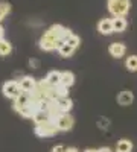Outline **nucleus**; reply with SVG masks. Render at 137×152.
I'll return each mask as SVG.
<instances>
[{"label":"nucleus","instance_id":"f257e3e1","mask_svg":"<svg viewBox=\"0 0 137 152\" xmlns=\"http://www.w3.org/2000/svg\"><path fill=\"white\" fill-rule=\"evenodd\" d=\"M110 14L116 17H127L131 9V0H107Z\"/></svg>","mask_w":137,"mask_h":152},{"label":"nucleus","instance_id":"f03ea898","mask_svg":"<svg viewBox=\"0 0 137 152\" xmlns=\"http://www.w3.org/2000/svg\"><path fill=\"white\" fill-rule=\"evenodd\" d=\"M59 43H61L59 38H56L55 35L49 34V32L46 31V32H44V35L40 38V49H41V50H44V52H52V50L58 49Z\"/></svg>","mask_w":137,"mask_h":152},{"label":"nucleus","instance_id":"7ed1b4c3","mask_svg":"<svg viewBox=\"0 0 137 152\" xmlns=\"http://www.w3.org/2000/svg\"><path fill=\"white\" fill-rule=\"evenodd\" d=\"M56 132H59V129L56 126V122L53 120H49L43 125H35V134L38 137H52Z\"/></svg>","mask_w":137,"mask_h":152},{"label":"nucleus","instance_id":"20e7f679","mask_svg":"<svg viewBox=\"0 0 137 152\" xmlns=\"http://www.w3.org/2000/svg\"><path fill=\"white\" fill-rule=\"evenodd\" d=\"M73 125H75V119H73V116H70L69 113L61 114V116L56 119V126H58L59 132H67V131H72Z\"/></svg>","mask_w":137,"mask_h":152},{"label":"nucleus","instance_id":"39448f33","mask_svg":"<svg viewBox=\"0 0 137 152\" xmlns=\"http://www.w3.org/2000/svg\"><path fill=\"white\" fill-rule=\"evenodd\" d=\"M2 91H3V96H6L8 99H15L21 93L20 85H18L17 81H8V82H5L3 87H2Z\"/></svg>","mask_w":137,"mask_h":152},{"label":"nucleus","instance_id":"423d86ee","mask_svg":"<svg viewBox=\"0 0 137 152\" xmlns=\"http://www.w3.org/2000/svg\"><path fill=\"white\" fill-rule=\"evenodd\" d=\"M18 85H20L21 91L32 93L35 90V87H37V81L32 78V76H21L20 81H18Z\"/></svg>","mask_w":137,"mask_h":152},{"label":"nucleus","instance_id":"0eeeda50","mask_svg":"<svg viewBox=\"0 0 137 152\" xmlns=\"http://www.w3.org/2000/svg\"><path fill=\"white\" fill-rule=\"evenodd\" d=\"M31 102H32V94L28 93V91H21V93L14 99V110L17 111V110L21 108V107H28V105H31Z\"/></svg>","mask_w":137,"mask_h":152},{"label":"nucleus","instance_id":"6e6552de","mask_svg":"<svg viewBox=\"0 0 137 152\" xmlns=\"http://www.w3.org/2000/svg\"><path fill=\"white\" fill-rule=\"evenodd\" d=\"M108 52H110V55L113 58L120 59V58L125 56V53H127V46L123 43H113L108 47Z\"/></svg>","mask_w":137,"mask_h":152},{"label":"nucleus","instance_id":"1a4fd4ad","mask_svg":"<svg viewBox=\"0 0 137 152\" xmlns=\"http://www.w3.org/2000/svg\"><path fill=\"white\" fill-rule=\"evenodd\" d=\"M97 31L102 35H111L113 31V18H102L97 23Z\"/></svg>","mask_w":137,"mask_h":152},{"label":"nucleus","instance_id":"9d476101","mask_svg":"<svg viewBox=\"0 0 137 152\" xmlns=\"http://www.w3.org/2000/svg\"><path fill=\"white\" fill-rule=\"evenodd\" d=\"M134 102V94L133 91L130 90H122L119 94H117V104L122 105V107H128Z\"/></svg>","mask_w":137,"mask_h":152},{"label":"nucleus","instance_id":"9b49d317","mask_svg":"<svg viewBox=\"0 0 137 152\" xmlns=\"http://www.w3.org/2000/svg\"><path fill=\"white\" fill-rule=\"evenodd\" d=\"M44 81L51 85V87H58V85L61 84V72H58V70L49 72Z\"/></svg>","mask_w":137,"mask_h":152},{"label":"nucleus","instance_id":"f8f14e48","mask_svg":"<svg viewBox=\"0 0 137 152\" xmlns=\"http://www.w3.org/2000/svg\"><path fill=\"white\" fill-rule=\"evenodd\" d=\"M55 104H56V107H58V110L61 111V113H69L72 108H73V102L69 99V97H59L58 100H55Z\"/></svg>","mask_w":137,"mask_h":152},{"label":"nucleus","instance_id":"ddd939ff","mask_svg":"<svg viewBox=\"0 0 137 152\" xmlns=\"http://www.w3.org/2000/svg\"><path fill=\"white\" fill-rule=\"evenodd\" d=\"M133 142L128 140V138H122V140L117 142L116 145V152H133Z\"/></svg>","mask_w":137,"mask_h":152},{"label":"nucleus","instance_id":"4468645a","mask_svg":"<svg viewBox=\"0 0 137 152\" xmlns=\"http://www.w3.org/2000/svg\"><path fill=\"white\" fill-rule=\"evenodd\" d=\"M56 50H58V53L63 56V58H69V56H72L73 52H75V49H73L72 46H69L67 43H64V41L59 43V46H58Z\"/></svg>","mask_w":137,"mask_h":152},{"label":"nucleus","instance_id":"2eb2a0df","mask_svg":"<svg viewBox=\"0 0 137 152\" xmlns=\"http://www.w3.org/2000/svg\"><path fill=\"white\" fill-rule=\"evenodd\" d=\"M35 125H43L46 122L51 120V116H49V113L47 111H35V114L32 116Z\"/></svg>","mask_w":137,"mask_h":152},{"label":"nucleus","instance_id":"dca6fc26","mask_svg":"<svg viewBox=\"0 0 137 152\" xmlns=\"http://www.w3.org/2000/svg\"><path fill=\"white\" fill-rule=\"evenodd\" d=\"M127 26H128V23H127L125 17H116V18H113V31L114 32H123L127 29Z\"/></svg>","mask_w":137,"mask_h":152},{"label":"nucleus","instance_id":"f3484780","mask_svg":"<svg viewBox=\"0 0 137 152\" xmlns=\"http://www.w3.org/2000/svg\"><path fill=\"white\" fill-rule=\"evenodd\" d=\"M75 84V75L69 70L66 72H61V85H66V87H72Z\"/></svg>","mask_w":137,"mask_h":152},{"label":"nucleus","instance_id":"a211bd4d","mask_svg":"<svg viewBox=\"0 0 137 152\" xmlns=\"http://www.w3.org/2000/svg\"><path fill=\"white\" fill-rule=\"evenodd\" d=\"M125 67L128 72H137V55H130L125 59Z\"/></svg>","mask_w":137,"mask_h":152},{"label":"nucleus","instance_id":"6ab92c4d","mask_svg":"<svg viewBox=\"0 0 137 152\" xmlns=\"http://www.w3.org/2000/svg\"><path fill=\"white\" fill-rule=\"evenodd\" d=\"M12 52V46L6 40H0V56H8Z\"/></svg>","mask_w":137,"mask_h":152},{"label":"nucleus","instance_id":"aec40b11","mask_svg":"<svg viewBox=\"0 0 137 152\" xmlns=\"http://www.w3.org/2000/svg\"><path fill=\"white\" fill-rule=\"evenodd\" d=\"M17 113L20 114V116H23V117H32L34 114H35V108H34L32 105L21 107V108H18V110H17Z\"/></svg>","mask_w":137,"mask_h":152},{"label":"nucleus","instance_id":"412c9836","mask_svg":"<svg viewBox=\"0 0 137 152\" xmlns=\"http://www.w3.org/2000/svg\"><path fill=\"white\" fill-rule=\"evenodd\" d=\"M9 12H11V5L6 3V2H0V21H2Z\"/></svg>","mask_w":137,"mask_h":152},{"label":"nucleus","instance_id":"4be33fe9","mask_svg":"<svg viewBox=\"0 0 137 152\" xmlns=\"http://www.w3.org/2000/svg\"><path fill=\"white\" fill-rule=\"evenodd\" d=\"M66 43H67L69 46H72L73 49H76V47H78V46L81 44V38H79L78 35H75V34H73V35H72V37L69 38V40L66 41Z\"/></svg>","mask_w":137,"mask_h":152},{"label":"nucleus","instance_id":"5701e85b","mask_svg":"<svg viewBox=\"0 0 137 152\" xmlns=\"http://www.w3.org/2000/svg\"><path fill=\"white\" fill-rule=\"evenodd\" d=\"M56 94H58V97H69V87L59 84L56 87Z\"/></svg>","mask_w":137,"mask_h":152},{"label":"nucleus","instance_id":"b1692460","mask_svg":"<svg viewBox=\"0 0 137 152\" xmlns=\"http://www.w3.org/2000/svg\"><path fill=\"white\" fill-rule=\"evenodd\" d=\"M72 35H73V32H72L70 29H67V28H66V29H64V32H63V37H61V41H64V43H66Z\"/></svg>","mask_w":137,"mask_h":152},{"label":"nucleus","instance_id":"393cba45","mask_svg":"<svg viewBox=\"0 0 137 152\" xmlns=\"http://www.w3.org/2000/svg\"><path fill=\"white\" fill-rule=\"evenodd\" d=\"M66 151H67V148L64 145H56L52 148V152H66Z\"/></svg>","mask_w":137,"mask_h":152},{"label":"nucleus","instance_id":"a878e982","mask_svg":"<svg viewBox=\"0 0 137 152\" xmlns=\"http://www.w3.org/2000/svg\"><path fill=\"white\" fill-rule=\"evenodd\" d=\"M29 66H31L32 69H37V67L40 66V61L35 59V58H32V59H29Z\"/></svg>","mask_w":137,"mask_h":152},{"label":"nucleus","instance_id":"bb28decb","mask_svg":"<svg viewBox=\"0 0 137 152\" xmlns=\"http://www.w3.org/2000/svg\"><path fill=\"white\" fill-rule=\"evenodd\" d=\"M108 125H110V122H108L107 119H105V120H104V119L99 120V126H101V129H107V126H108Z\"/></svg>","mask_w":137,"mask_h":152},{"label":"nucleus","instance_id":"cd10ccee","mask_svg":"<svg viewBox=\"0 0 137 152\" xmlns=\"http://www.w3.org/2000/svg\"><path fill=\"white\" fill-rule=\"evenodd\" d=\"M97 152H113L110 148H107V146H104V148H99V149H96Z\"/></svg>","mask_w":137,"mask_h":152},{"label":"nucleus","instance_id":"c85d7f7f","mask_svg":"<svg viewBox=\"0 0 137 152\" xmlns=\"http://www.w3.org/2000/svg\"><path fill=\"white\" fill-rule=\"evenodd\" d=\"M3 35H5V29L0 26V40H3Z\"/></svg>","mask_w":137,"mask_h":152},{"label":"nucleus","instance_id":"c756f323","mask_svg":"<svg viewBox=\"0 0 137 152\" xmlns=\"http://www.w3.org/2000/svg\"><path fill=\"white\" fill-rule=\"evenodd\" d=\"M66 152H79V151H78L76 148H67V151H66Z\"/></svg>","mask_w":137,"mask_h":152},{"label":"nucleus","instance_id":"7c9ffc66","mask_svg":"<svg viewBox=\"0 0 137 152\" xmlns=\"http://www.w3.org/2000/svg\"><path fill=\"white\" fill-rule=\"evenodd\" d=\"M84 152H97V151H96V149H92V148H89V149H85Z\"/></svg>","mask_w":137,"mask_h":152}]
</instances>
